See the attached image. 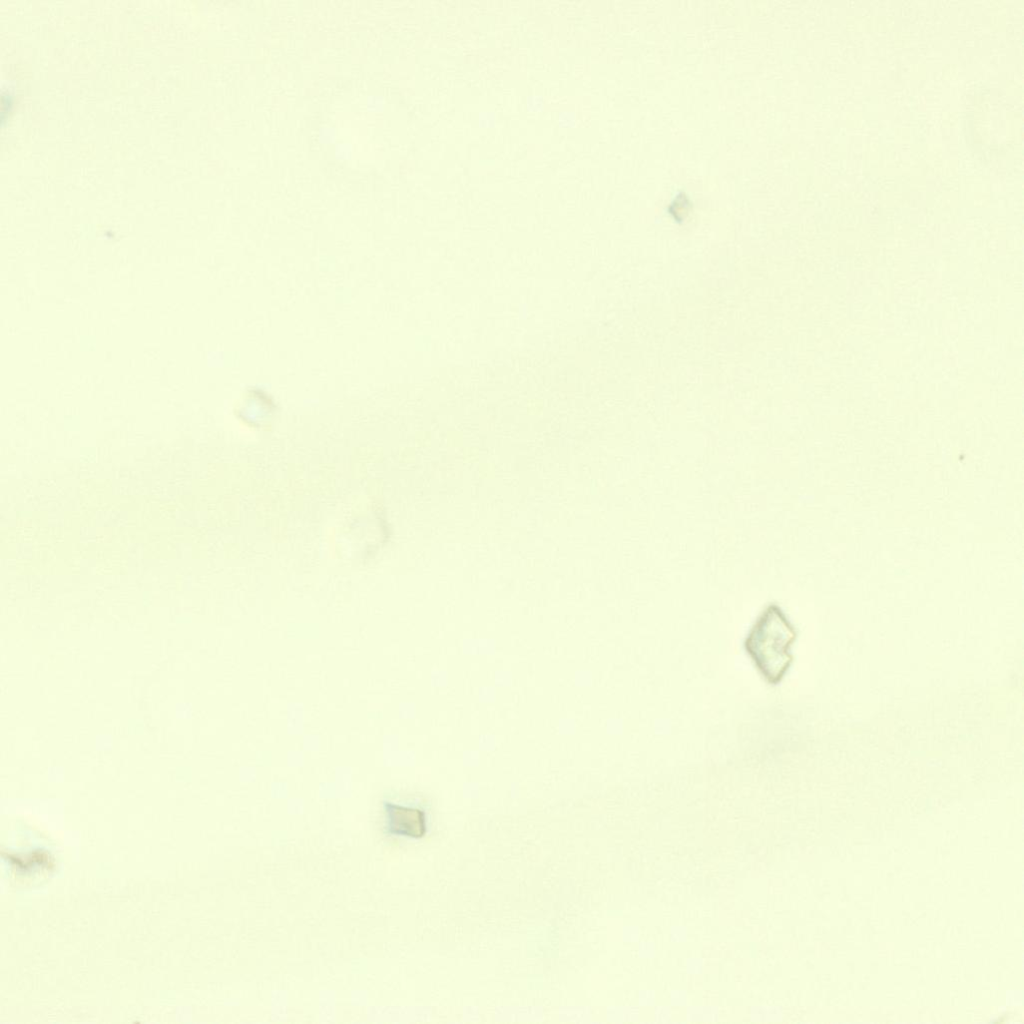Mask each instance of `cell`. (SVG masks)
Listing matches in <instances>:
<instances>
[{"mask_svg":"<svg viewBox=\"0 0 1024 1024\" xmlns=\"http://www.w3.org/2000/svg\"><path fill=\"white\" fill-rule=\"evenodd\" d=\"M795 637L794 627L775 603L768 605L750 628L744 649L768 684L776 686L785 677Z\"/></svg>","mask_w":1024,"mask_h":1024,"instance_id":"obj_1","label":"cell"},{"mask_svg":"<svg viewBox=\"0 0 1024 1024\" xmlns=\"http://www.w3.org/2000/svg\"><path fill=\"white\" fill-rule=\"evenodd\" d=\"M383 830L390 836L420 839L427 832L425 809L411 803L384 798L382 801Z\"/></svg>","mask_w":1024,"mask_h":1024,"instance_id":"obj_2","label":"cell"}]
</instances>
